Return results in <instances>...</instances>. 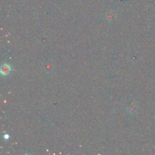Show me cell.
I'll use <instances>...</instances> for the list:
<instances>
[{
	"label": "cell",
	"instance_id": "cell-1",
	"mask_svg": "<svg viewBox=\"0 0 155 155\" xmlns=\"http://www.w3.org/2000/svg\"><path fill=\"white\" fill-rule=\"evenodd\" d=\"M11 72V67L7 64H3L1 68V73L3 76H6Z\"/></svg>",
	"mask_w": 155,
	"mask_h": 155
}]
</instances>
